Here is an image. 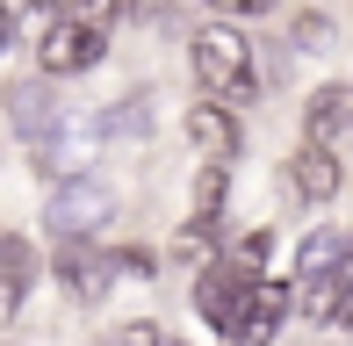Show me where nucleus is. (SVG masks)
I'll list each match as a JSON object with an SVG mask.
<instances>
[{
    "label": "nucleus",
    "instance_id": "nucleus-5",
    "mask_svg": "<svg viewBox=\"0 0 353 346\" xmlns=\"http://www.w3.org/2000/svg\"><path fill=\"white\" fill-rule=\"evenodd\" d=\"M281 187L296 202H310V210H325V202H339V187H346V173H339V152H325V145H296L281 159Z\"/></svg>",
    "mask_w": 353,
    "mask_h": 346
},
{
    "label": "nucleus",
    "instance_id": "nucleus-2",
    "mask_svg": "<svg viewBox=\"0 0 353 346\" xmlns=\"http://www.w3.org/2000/svg\"><path fill=\"white\" fill-rule=\"evenodd\" d=\"M116 224V187L101 173H72V181L51 187V210H43V231L58 245H101V231Z\"/></svg>",
    "mask_w": 353,
    "mask_h": 346
},
{
    "label": "nucleus",
    "instance_id": "nucleus-10",
    "mask_svg": "<svg viewBox=\"0 0 353 346\" xmlns=\"http://www.w3.org/2000/svg\"><path fill=\"white\" fill-rule=\"evenodd\" d=\"M37 245L22 238V231H0V318H14V310L29 303V289H37Z\"/></svg>",
    "mask_w": 353,
    "mask_h": 346
},
{
    "label": "nucleus",
    "instance_id": "nucleus-18",
    "mask_svg": "<svg viewBox=\"0 0 353 346\" xmlns=\"http://www.w3.org/2000/svg\"><path fill=\"white\" fill-rule=\"evenodd\" d=\"M210 14H223V22H245V14H274V0H202Z\"/></svg>",
    "mask_w": 353,
    "mask_h": 346
},
{
    "label": "nucleus",
    "instance_id": "nucleus-6",
    "mask_svg": "<svg viewBox=\"0 0 353 346\" xmlns=\"http://www.w3.org/2000/svg\"><path fill=\"white\" fill-rule=\"evenodd\" d=\"M181 130H188V145H195L202 159H223V166H231L238 152H245V130H238V108L210 101V94H202V101H195V108L181 116Z\"/></svg>",
    "mask_w": 353,
    "mask_h": 346
},
{
    "label": "nucleus",
    "instance_id": "nucleus-13",
    "mask_svg": "<svg viewBox=\"0 0 353 346\" xmlns=\"http://www.w3.org/2000/svg\"><path fill=\"white\" fill-rule=\"evenodd\" d=\"M353 267V231H310L296 253V281H317V274H339Z\"/></svg>",
    "mask_w": 353,
    "mask_h": 346
},
{
    "label": "nucleus",
    "instance_id": "nucleus-14",
    "mask_svg": "<svg viewBox=\"0 0 353 346\" xmlns=\"http://www.w3.org/2000/svg\"><path fill=\"white\" fill-rule=\"evenodd\" d=\"M223 181H231V166H223V159H202V173H195V210H188V224H195V231H216Z\"/></svg>",
    "mask_w": 353,
    "mask_h": 346
},
{
    "label": "nucleus",
    "instance_id": "nucleus-17",
    "mask_svg": "<svg viewBox=\"0 0 353 346\" xmlns=\"http://www.w3.org/2000/svg\"><path fill=\"white\" fill-rule=\"evenodd\" d=\"M267 253H274V231H245V238H238L223 260H231V267H245V274H260V267H267Z\"/></svg>",
    "mask_w": 353,
    "mask_h": 346
},
{
    "label": "nucleus",
    "instance_id": "nucleus-11",
    "mask_svg": "<svg viewBox=\"0 0 353 346\" xmlns=\"http://www.w3.org/2000/svg\"><path fill=\"white\" fill-rule=\"evenodd\" d=\"M288 310H296V289L260 274V289H252V303H245V325H238V346H274V332H281Z\"/></svg>",
    "mask_w": 353,
    "mask_h": 346
},
{
    "label": "nucleus",
    "instance_id": "nucleus-4",
    "mask_svg": "<svg viewBox=\"0 0 353 346\" xmlns=\"http://www.w3.org/2000/svg\"><path fill=\"white\" fill-rule=\"evenodd\" d=\"M0 116H8V130L22 137V145H43V137L65 123V108H58V87L43 80H8V94H0Z\"/></svg>",
    "mask_w": 353,
    "mask_h": 346
},
{
    "label": "nucleus",
    "instance_id": "nucleus-20",
    "mask_svg": "<svg viewBox=\"0 0 353 346\" xmlns=\"http://www.w3.org/2000/svg\"><path fill=\"white\" fill-rule=\"evenodd\" d=\"M8 43H14V14L0 8V58H8Z\"/></svg>",
    "mask_w": 353,
    "mask_h": 346
},
{
    "label": "nucleus",
    "instance_id": "nucleus-16",
    "mask_svg": "<svg viewBox=\"0 0 353 346\" xmlns=\"http://www.w3.org/2000/svg\"><path fill=\"white\" fill-rule=\"evenodd\" d=\"M123 14V0H65V22L94 29V37H108V22Z\"/></svg>",
    "mask_w": 353,
    "mask_h": 346
},
{
    "label": "nucleus",
    "instance_id": "nucleus-7",
    "mask_svg": "<svg viewBox=\"0 0 353 346\" xmlns=\"http://www.w3.org/2000/svg\"><path fill=\"white\" fill-rule=\"evenodd\" d=\"M37 65H43V80H72V72H94V65H101V37H94V29H79V22H58L51 37L37 43Z\"/></svg>",
    "mask_w": 353,
    "mask_h": 346
},
{
    "label": "nucleus",
    "instance_id": "nucleus-1",
    "mask_svg": "<svg viewBox=\"0 0 353 346\" xmlns=\"http://www.w3.org/2000/svg\"><path fill=\"white\" fill-rule=\"evenodd\" d=\"M188 58H195V80H202L210 101H223V108L260 101V65H252V43L238 37L231 22L195 29V37H188Z\"/></svg>",
    "mask_w": 353,
    "mask_h": 346
},
{
    "label": "nucleus",
    "instance_id": "nucleus-3",
    "mask_svg": "<svg viewBox=\"0 0 353 346\" xmlns=\"http://www.w3.org/2000/svg\"><path fill=\"white\" fill-rule=\"evenodd\" d=\"M252 289H260V274H245V267H231V260L202 267V281H195V310H202V325H210L216 339H238Z\"/></svg>",
    "mask_w": 353,
    "mask_h": 346
},
{
    "label": "nucleus",
    "instance_id": "nucleus-9",
    "mask_svg": "<svg viewBox=\"0 0 353 346\" xmlns=\"http://www.w3.org/2000/svg\"><path fill=\"white\" fill-rule=\"evenodd\" d=\"M58 281L72 289V303H101L108 281H116V260L101 245H58Z\"/></svg>",
    "mask_w": 353,
    "mask_h": 346
},
{
    "label": "nucleus",
    "instance_id": "nucleus-19",
    "mask_svg": "<svg viewBox=\"0 0 353 346\" xmlns=\"http://www.w3.org/2000/svg\"><path fill=\"white\" fill-rule=\"evenodd\" d=\"M116 346H166V332H159V325H144V318H137V325H123V339H116Z\"/></svg>",
    "mask_w": 353,
    "mask_h": 346
},
{
    "label": "nucleus",
    "instance_id": "nucleus-22",
    "mask_svg": "<svg viewBox=\"0 0 353 346\" xmlns=\"http://www.w3.org/2000/svg\"><path fill=\"white\" fill-rule=\"evenodd\" d=\"M346 325H353V310H346Z\"/></svg>",
    "mask_w": 353,
    "mask_h": 346
},
{
    "label": "nucleus",
    "instance_id": "nucleus-12",
    "mask_svg": "<svg viewBox=\"0 0 353 346\" xmlns=\"http://www.w3.org/2000/svg\"><path fill=\"white\" fill-rule=\"evenodd\" d=\"M296 310L310 325H332V318H346L353 310V267H339V274H317V281H296Z\"/></svg>",
    "mask_w": 353,
    "mask_h": 346
},
{
    "label": "nucleus",
    "instance_id": "nucleus-15",
    "mask_svg": "<svg viewBox=\"0 0 353 346\" xmlns=\"http://www.w3.org/2000/svg\"><path fill=\"white\" fill-rule=\"evenodd\" d=\"M144 130H152V94L116 101V108H108V123H101V137H144Z\"/></svg>",
    "mask_w": 353,
    "mask_h": 346
},
{
    "label": "nucleus",
    "instance_id": "nucleus-8",
    "mask_svg": "<svg viewBox=\"0 0 353 346\" xmlns=\"http://www.w3.org/2000/svg\"><path fill=\"white\" fill-rule=\"evenodd\" d=\"M339 137H353V80H332V87H317L303 101V145L332 152Z\"/></svg>",
    "mask_w": 353,
    "mask_h": 346
},
{
    "label": "nucleus",
    "instance_id": "nucleus-21",
    "mask_svg": "<svg viewBox=\"0 0 353 346\" xmlns=\"http://www.w3.org/2000/svg\"><path fill=\"white\" fill-rule=\"evenodd\" d=\"M130 8H137V14H159V8H166V0H130Z\"/></svg>",
    "mask_w": 353,
    "mask_h": 346
}]
</instances>
